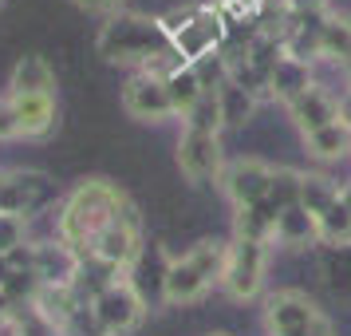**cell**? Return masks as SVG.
Masks as SVG:
<instances>
[{"label":"cell","instance_id":"obj_26","mask_svg":"<svg viewBox=\"0 0 351 336\" xmlns=\"http://www.w3.org/2000/svg\"><path fill=\"white\" fill-rule=\"evenodd\" d=\"M8 333L12 336H67V328L64 324H56L51 317H44L36 304H20V309H12Z\"/></svg>","mask_w":351,"mask_h":336},{"label":"cell","instance_id":"obj_30","mask_svg":"<svg viewBox=\"0 0 351 336\" xmlns=\"http://www.w3.org/2000/svg\"><path fill=\"white\" fill-rule=\"evenodd\" d=\"M28 245V218L24 214H8V210H0V257L16 254Z\"/></svg>","mask_w":351,"mask_h":336},{"label":"cell","instance_id":"obj_19","mask_svg":"<svg viewBox=\"0 0 351 336\" xmlns=\"http://www.w3.org/2000/svg\"><path fill=\"white\" fill-rule=\"evenodd\" d=\"M166 91H170V107H174V115L178 119H186V115L202 103V96H206L209 87H206V80H202V71L193 64H186V67H178L174 76H166Z\"/></svg>","mask_w":351,"mask_h":336},{"label":"cell","instance_id":"obj_8","mask_svg":"<svg viewBox=\"0 0 351 336\" xmlns=\"http://www.w3.org/2000/svg\"><path fill=\"white\" fill-rule=\"evenodd\" d=\"M272 170L276 166H269L265 159H233L229 162L221 170V190L233 202V210L265 202L269 198V186H272Z\"/></svg>","mask_w":351,"mask_h":336},{"label":"cell","instance_id":"obj_31","mask_svg":"<svg viewBox=\"0 0 351 336\" xmlns=\"http://www.w3.org/2000/svg\"><path fill=\"white\" fill-rule=\"evenodd\" d=\"M20 139V119H16V103L12 96H0V143Z\"/></svg>","mask_w":351,"mask_h":336},{"label":"cell","instance_id":"obj_29","mask_svg":"<svg viewBox=\"0 0 351 336\" xmlns=\"http://www.w3.org/2000/svg\"><path fill=\"white\" fill-rule=\"evenodd\" d=\"M182 123H186V131H206V135H221V107H217V96H213V87H209L206 96H202V103H197V107H193L190 115H186V119H182Z\"/></svg>","mask_w":351,"mask_h":336},{"label":"cell","instance_id":"obj_39","mask_svg":"<svg viewBox=\"0 0 351 336\" xmlns=\"http://www.w3.org/2000/svg\"><path fill=\"white\" fill-rule=\"evenodd\" d=\"M0 4H4V0H0Z\"/></svg>","mask_w":351,"mask_h":336},{"label":"cell","instance_id":"obj_12","mask_svg":"<svg viewBox=\"0 0 351 336\" xmlns=\"http://www.w3.org/2000/svg\"><path fill=\"white\" fill-rule=\"evenodd\" d=\"M288 119L296 123L300 135H312V131H324V127H332V123H339L343 111H339V99H335L328 87L312 83L300 99L288 103Z\"/></svg>","mask_w":351,"mask_h":336},{"label":"cell","instance_id":"obj_20","mask_svg":"<svg viewBox=\"0 0 351 336\" xmlns=\"http://www.w3.org/2000/svg\"><path fill=\"white\" fill-rule=\"evenodd\" d=\"M304 146H308V155L319 159V162L351 159V123L339 119V123H332V127L312 131V135H304Z\"/></svg>","mask_w":351,"mask_h":336},{"label":"cell","instance_id":"obj_13","mask_svg":"<svg viewBox=\"0 0 351 336\" xmlns=\"http://www.w3.org/2000/svg\"><path fill=\"white\" fill-rule=\"evenodd\" d=\"M217 36H221L217 16H182V28H174V32H170V40H174L178 56H182L186 64L197 67V60L213 56Z\"/></svg>","mask_w":351,"mask_h":336},{"label":"cell","instance_id":"obj_32","mask_svg":"<svg viewBox=\"0 0 351 336\" xmlns=\"http://www.w3.org/2000/svg\"><path fill=\"white\" fill-rule=\"evenodd\" d=\"M276 336H332V324H328V317H316L312 324H300L292 333H276Z\"/></svg>","mask_w":351,"mask_h":336},{"label":"cell","instance_id":"obj_34","mask_svg":"<svg viewBox=\"0 0 351 336\" xmlns=\"http://www.w3.org/2000/svg\"><path fill=\"white\" fill-rule=\"evenodd\" d=\"M80 8H91V12H103V8H114L119 0H75Z\"/></svg>","mask_w":351,"mask_h":336},{"label":"cell","instance_id":"obj_6","mask_svg":"<svg viewBox=\"0 0 351 336\" xmlns=\"http://www.w3.org/2000/svg\"><path fill=\"white\" fill-rule=\"evenodd\" d=\"M56 202H60V190L40 170H4L0 175V210H8V214L32 218V214L56 206Z\"/></svg>","mask_w":351,"mask_h":336},{"label":"cell","instance_id":"obj_9","mask_svg":"<svg viewBox=\"0 0 351 336\" xmlns=\"http://www.w3.org/2000/svg\"><path fill=\"white\" fill-rule=\"evenodd\" d=\"M123 111L138 123H166L174 119V107H170V91H166V80L158 76H130L127 87H123Z\"/></svg>","mask_w":351,"mask_h":336},{"label":"cell","instance_id":"obj_36","mask_svg":"<svg viewBox=\"0 0 351 336\" xmlns=\"http://www.w3.org/2000/svg\"><path fill=\"white\" fill-rule=\"evenodd\" d=\"M12 277V269H8V257H0V289H4V281Z\"/></svg>","mask_w":351,"mask_h":336},{"label":"cell","instance_id":"obj_14","mask_svg":"<svg viewBox=\"0 0 351 336\" xmlns=\"http://www.w3.org/2000/svg\"><path fill=\"white\" fill-rule=\"evenodd\" d=\"M312 64H304V60H296V56H276V64H272L269 71V96L280 99V103H292V99H300L308 87H312Z\"/></svg>","mask_w":351,"mask_h":336},{"label":"cell","instance_id":"obj_24","mask_svg":"<svg viewBox=\"0 0 351 336\" xmlns=\"http://www.w3.org/2000/svg\"><path fill=\"white\" fill-rule=\"evenodd\" d=\"M319 60L351 67V16H328L319 36Z\"/></svg>","mask_w":351,"mask_h":336},{"label":"cell","instance_id":"obj_38","mask_svg":"<svg viewBox=\"0 0 351 336\" xmlns=\"http://www.w3.org/2000/svg\"><path fill=\"white\" fill-rule=\"evenodd\" d=\"M209 336H229V333H209Z\"/></svg>","mask_w":351,"mask_h":336},{"label":"cell","instance_id":"obj_33","mask_svg":"<svg viewBox=\"0 0 351 336\" xmlns=\"http://www.w3.org/2000/svg\"><path fill=\"white\" fill-rule=\"evenodd\" d=\"M8 320H12V301H8L4 289H0V328H8Z\"/></svg>","mask_w":351,"mask_h":336},{"label":"cell","instance_id":"obj_17","mask_svg":"<svg viewBox=\"0 0 351 336\" xmlns=\"http://www.w3.org/2000/svg\"><path fill=\"white\" fill-rule=\"evenodd\" d=\"M209 293V281L193 269L186 257H174L170 261V273H166V289H162V304H193Z\"/></svg>","mask_w":351,"mask_h":336},{"label":"cell","instance_id":"obj_2","mask_svg":"<svg viewBox=\"0 0 351 336\" xmlns=\"http://www.w3.org/2000/svg\"><path fill=\"white\" fill-rule=\"evenodd\" d=\"M95 48L107 64H123L143 71L150 60H158L162 52L174 48V40H170L162 20L138 16V12H111L107 24L99 28Z\"/></svg>","mask_w":351,"mask_h":336},{"label":"cell","instance_id":"obj_10","mask_svg":"<svg viewBox=\"0 0 351 336\" xmlns=\"http://www.w3.org/2000/svg\"><path fill=\"white\" fill-rule=\"evenodd\" d=\"M170 261H174V254H170L162 241H146L143 249H138V257H134V265L127 269V281L134 285V293L146 301V309H150L154 301H162Z\"/></svg>","mask_w":351,"mask_h":336},{"label":"cell","instance_id":"obj_3","mask_svg":"<svg viewBox=\"0 0 351 336\" xmlns=\"http://www.w3.org/2000/svg\"><path fill=\"white\" fill-rule=\"evenodd\" d=\"M143 245H146L143 241V214H138L134 202H127V206L119 210L111 222L95 234L91 249H87L83 257H95V261H103V265L127 273L130 265H134V257H138Z\"/></svg>","mask_w":351,"mask_h":336},{"label":"cell","instance_id":"obj_22","mask_svg":"<svg viewBox=\"0 0 351 336\" xmlns=\"http://www.w3.org/2000/svg\"><path fill=\"white\" fill-rule=\"evenodd\" d=\"M213 96H217V107H221V123L225 127H245L256 111V96L253 91H245L241 83H233L225 76L217 87H213Z\"/></svg>","mask_w":351,"mask_h":336},{"label":"cell","instance_id":"obj_27","mask_svg":"<svg viewBox=\"0 0 351 336\" xmlns=\"http://www.w3.org/2000/svg\"><path fill=\"white\" fill-rule=\"evenodd\" d=\"M316 225H319V245H332V249H348L351 245V210L343 202L324 210L316 218Z\"/></svg>","mask_w":351,"mask_h":336},{"label":"cell","instance_id":"obj_28","mask_svg":"<svg viewBox=\"0 0 351 336\" xmlns=\"http://www.w3.org/2000/svg\"><path fill=\"white\" fill-rule=\"evenodd\" d=\"M300 175L304 170H292V166H276L272 170V186H269V202L276 214L280 210H288V206H300Z\"/></svg>","mask_w":351,"mask_h":336},{"label":"cell","instance_id":"obj_7","mask_svg":"<svg viewBox=\"0 0 351 336\" xmlns=\"http://www.w3.org/2000/svg\"><path fill=\"white\" fill-rule=\"evenodd\" d=\"M178 170L186 182L206 186V182H221V139L206 135V131H182L178 139Z\"/></svg>","mask_w":351,"mask_h":336},{"label":"cell","instance_id":"obj_15","mask_svg":"<svg viewBox=\"0 0 351 336\" xmlns=\"http://www.w3.org/2000/svg\"><path fill=\"white\" fill-rule=\"evenodd\" d=\"M20 119V139H48L60 123L56 96H12Z\"/></svg>","mask_w":351,"mask_h":336},{"label":"cell","instance_id":"obj_23","mask_svg":"<svg viewBox=\"0 0 351 336\" xmlns=\"http://www.w3.org/2000/svg\"><path fill=\"white\" fill-rule=\"evenodd\" d=\"M190 261L193 269L206 277L209 285H221V273H225V261H229V241H217V238H206L197 241L190 254H182Z\"/></svg>","mask_w":351,"mask_h":336},{"label":"cell","instance_id":"obj_1","mask_svg":"<svg viewBox=\"0 0 351 336\" xmlns=\"http://www.w3.org/2000/svg\"><path fill=\"white\" fill-rule=\"evenodd\" d=\"M127 202H130L127 190H123V186H114L111 178H83L80 186L64 198V206H60V218H56V238L67 241V245L83 257L87 249H91L95 234L111 222Z\"/></svg>","mask_w":351,"mask_h":336},{"label":"cell","instance_id":"obj_21","mask_svg":"<svg viewBox=\"0 0 351 336\" xmlns=\"http://www.w3.org/2000/svg\"><path fill=\"white\" fill-rule=\"evenodd\" d=\"M272 229H276V210L269 202H253V206H241L233 214V238L237 241H261V245H269Z\"/></svg>","mask_w":351,"mask_h":336},{"label":"cell","instance_id":"obj_16","mask_svg":"<svg viewBox=\"0 0 351 336\" xmlns=\"http://www.w3.org/2000/svg\"><path fill=\"white\" fill-rule=\"evenodd\" d=\"M8 96H56V67L44 56H20L8 76Z\"/></svg>","mask_w":351,"mask_h":336},{"label":"cell","instance_id":"obj_18","mask_svg":"<svg viewBox=\"0 0 351 336\" xmlns=\"http://www.w3.org/2000/svg\"><path fill=\"white\" fill-rule=\"evenodd\" d=\"M272 241L285 245V249H308L319 241V225L316 218L304 206H288L276 214V229H272Z\"/></svg>","mask_w":351,"mask_h":336},{"label":"cell","instance_id":"obj_5","mask_svg":"<svg viewBox=\"0 0 351 336\" xmlns=\"http://www.w3.org/2000/svg\"><path fill=\"white\" fill-rule=\"evenodd\" d=\"M265 269H269V245L261 241H229V261L221 273V289L233 301H253L265 289Z\"/></svg>","mask_w":351,"mask_h":336},{"label":"cell","instance_id":"obj_4","mask_svg":"<svg viewBox=\"0 0 351 336\" xmlns=\"http://www.w3.org/2000/svg\"><path fill=\"white\" fill-rule=\"evenodd\" d=\"M87 309H91L95 328L103 336H127V333H134L146 317V301L134 293V285H130L127 277H119L111 289H103Z\"/></svg>","mask_w":351,"mask_h":336},{"label":"cell","instance_id":"obj_11","mask_svg":"<svg viewBox=\"0 0 351 336\" xmlns=\"http://www.w3.org/2000/svg\"><path fill=\"white\" fill-rule=\"evenodd\" d=\"M80 265H83V257L60 238L32 245V273L40 285H75Z\"/></svg>","mask_w":351,"mask_h":336},{"label":"cell","instance_id":"obj_37","mask_svg":"<svg viewBox=\"0 0 351 336\" xmlns=\"http://www.w3.org/2000/svg\"><path fill=\"white\" fill-rule=\"evenodd\" d=\"M339 202L351 210V182H348V186H339Z\"/></svg>","mask_w":351,"mask_h":336},{"label":"cell","instance_id":"obj_25","mask_svg":"<svg viewBox=\"0 0 351 336\" xmlns=\"http://www.w3.org/2000/svg\"><path fill=\"white\" fill-rule=\"evenodd\" d=\"M335 202H339V186H335L332 178L324 175H300V206L312 214V218H319L324 210H332Z\"/></svg>","mask_w":351,"mask_h":336},{"label":"cell","instance_id":"obj_35","mask_svg":"<svg viewBox=\"0 0 351 336\" xmlns=\"http://www.w3.org/2000/svg\"><path fill=\"white\" fill-rule=\"evenodd\" d=\"M292 8H324V0H288Z\"/></svg>","mask_w":351,"mask_h":336}]
</instances>
